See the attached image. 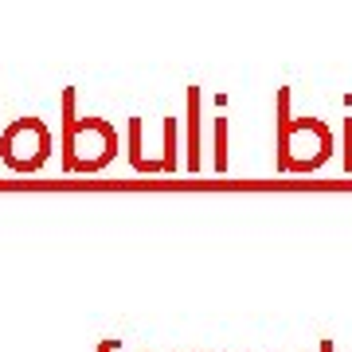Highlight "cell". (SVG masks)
<instances>
[{
    "label": "cell",
    "mask_w": 352,
    "mask_h": 352,
    "mask_svg": "<svg viewBox=\"0 0 352 352\" xmlns=\"http://www.w3.org/2000/svg\"><path fill=\"white\" fill-rule=\"evenodd\" d=\"M118 157V133L102 118H78V126L63 138L67 173H102Z\"/></svg>",
    "instance_id": "7a4b0ae2"
},
{
    "label": "cell",
    "mask_w": 352,
    "mask_h": 352,
    "mask_svg": "<svg viewBox=\"0 0 352 352\" xmlns=\"http://www.w3.org/2000/svg\"><path fill=\"white\" fill-rule=\"evenodd\" d=\"M98 352H118V340H113V337H110V340H102Z\"/></svg>",
    "instance_id": "ba28073f"
},
{
    "label": "cell",
    "mask_w": 352,
    "mask_h": 352,
    "mask_svg": "<svg viewBox=\"0 0 352 352\" xmlns=\"http://www.w3.org/2000/svg\"><path fill=\"white\" fill-rule=\"evenodd\" d=\"M51 149H55V138L39 118H20L0 133V161L12 173H39Z\"/></svg>",
    "instance_id": "3957f363"
},
{
    "label": "cell",
    "mask_w": 352,
    "mask_h": 352,
    "mask_svg": "<svg viewBox=\"0 0 352 352\" xmlns=\"http://www.w3.org/2000/svg\"><path fill=\"white\" fill-rule=\"evenodd\" d=\"M317 352H333V340H321V344H317Z\"/></svg>",
    "instance_id": "9c48e42d"
},
{
    "label": "cell",
    "mask_w": 352,
    "mask_h": 352,
    "mask_svg": "<svg viewBox=\"0 0 352 352\" xmlns=\"http://www.w3.org/2000/svg\"><path fill=\"white\" fill-rule=\"evenodd\" d=\"M164 173H176L180 168V118H164Z\"/></svg>",
    "instance_id": "5b68a950"
},
{
    "label": "cell",
    "mask_w": 352,
    "mask_h": 352,
    "mask_svg": "<svg viewBox=\"0 0 352 352\" xmlns=\"http://www.w3.org/2000/svg\"><path fill=\"white\" fill-rule=\"evenodd\" d=\"M212 168H227V118H212Z\"/></svg>",
    "instance_id": "8992f818"
},
{
    "label": "cell",
    "mask_w": 352,
    "mask_h": 352,
    "mask_svg": "<svg viewBox=\"0 0 352 352\" xmlns=\"http://www.w3.org/2000/svg\"><path fill=\"white\" fill-rule=\"evenodd\" d=\"M200 87H188V118H184V168H200V153H204V113H200Z\"/></svg>",
    "instance_id": "277c9868"
},
{
    "label": "cell",
    "mask_w": 352,
    "mask_h": 352,
    "mask_svg": "<svg viewBox=\"0 0 352 352\" xmlns=\"http://www.w3.org/2000/svg\"><path fill=\"white\" fill-rule=\"evenodd\" d=\"M340 141H344L340 164H344V173H352V118H344V122H340Z\"/></svg>",
    "instance_id": "52a82bcc"
},
{
    "label": "cell",
    "mask_w": 352,
    "mask_h": 352,
    "mask_svg": "<svg viewBox=\"0 0 352 352\" xmlns=\"http://www.w3.org/2000/svg\"><path fill=\"white\" fill-rule=\"evenodd\" d=\"M337 138L321 118H294L289 138L274 149V164L278 173H317L333 161Z\"/></svg>",
    "instance_id": "6da1fadb"
}]
</instances>
